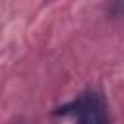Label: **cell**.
Masks as SVG:
<instances>
[{"mask_svg":"<svg viewBox=\"0 0 124 124\" xmlns=\"http://www.w3.org/2000/svg\"><path fill=\"white\" fill-rule=\"evenodd\" d=\"M56 114L72 116L76 124H112L108 105L103 97V93L91 89L83 91L79 97H76L72 103L60 107Z\"/></svg>","mask_w":124,"mask_h":124,"instance_id":"1","label":"cell"}]
</instances>
